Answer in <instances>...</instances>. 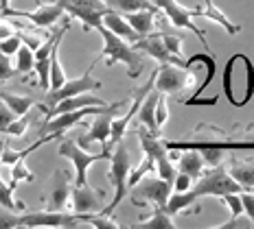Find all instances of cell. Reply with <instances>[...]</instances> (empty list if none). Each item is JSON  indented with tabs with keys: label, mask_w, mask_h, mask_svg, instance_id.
Segmentation results:
<instances>
[{
	"label": "cell",
	"mask_w": 254,
	"mask_h": 229,
	"mask_svg": "<svg viewBox=\"0 0 254 229\" xmlns=\"http://www.w3.org/2000/svg\"><path fill=\"white\" fill-rule=\"evenodd\" d=\"M221 92L235 107H246L254 96V66L246 52H235L221 72Z\"/></svg>",
	"instance_id": "cell-1"
},
{
	"label": "cell",
	"mask_w": 254,
	"mask_h": 229,
	"mask_svg": "<svg viewBox=\"0 0 254 229\" xmlns=\"http://www.w3.org/2000/svg\"><path fill=\"white\" fill-rule=\"evenodd\" d=\"M99 33L103 37V50L99 55V59H105V66H114V63H125L127 66V77L138 79L140 72L145 70V57L140 50H136L129 42H125L123 37L114 35L112 31H108L101 24Z\"/></svg>",
	"instance_id": "cell-2"
},
{
	"label": "cell",
	"mask_w": 254,
	"mask_h": 229,
	"mask_svg": "<svg viewBox=\"0 0 254 229\" xmlns=\"http://www.w3.org/2000/svg\"><path fill=\"white\" fill-rule=\"evenodd\" d=\"M110 170H108V177H110V183L114 185V199L110 201V205L103 207V214H112L116 207L121 205V201L127 196L129 188H127V179H129V173H131V157H129V148L123 140L116 142L114 144V151L110 153Z\"/></svg>",
	"instance_id": "cell-3"
},
{
	"label": "cell",
	"mask_w": 254,
	"mask_h": 229,
	"mask_svg": "<svg viewBox=\"0 0 254 229\" xmlns=\"http://www.w3.org/2000/svg\"><path fill=\"white\" fill-rule=\"evenodd\" d=\"M241 185L219 164V166H210V170H202V175L195 179V185L190 188V192H193L195 199H199V196H221L226 192H241Z\"/></svg>",
	"instance_id": "cell-4"
},
{
	"label": "cell",
	"mask_w": 254,
	"mask_h": 229,
	"mask_svg": "<svg viewBox=\"0 0 254 229\" xmlns=\"http://www.w3.org/2000/svg\"><path fill=\"white\" fill-rule=\"evenodd\" d=\"M131 203L134 205H147L151 203L153 207H165L167 205V199L169 194H171V183L165 181L162 177H158V175L153 173H147L145 177H142L138 183L131 185Z\"/></svg>",
	"instance_id": "cell-5"
},
{
	"label": "cell",
	"mask_w": 254,
	"mask_h": 229,
	"mask_svg": "<svg viewBox=\"0 0 254 229\" xmlns=\"http://www.w3.org/2000/svg\"><path fill=\"white\" fill-rule=\"evenodd\" d=\"M153 4L158 7V11H160L165 18L171 22L176 29H189L190 33H195L199 37V42L204 44V48L210 52V46H208V40H206V33L199 26H195L193 24V18H197V13H199V7H195V9H189V7H184V4H180L178 0H151Z\"/></svg>",
	"instance_id": "cell-6"
},
{
	"label": "cell",
	"mask_w": 254,
	"mask_h": 229,
	"mask_svg": "<svg viewBox=\"0 0 254 229\" xmlns=\"http://www.w3.org/2000/svg\"><path fill=\"white\" fill-rule=\"evenodd\" d=\"M193 72L184 63H160L156 68V81H153V90L162 94H178L184 92L193 85Z\"/></svg>",
	"instance_id": "cell-7"
},
{
	"label": "cell",
	"mask_w": 254,
	"mask_h": 229,
	"mask_svg": "<svg viewBox=\"0 0 254 229\" xmlns=\"http://www.w3.org/2000/svg\"><path fill=\"white\" fill-rule=\"evenodd\" d=\"M97 63V59H94ZM94 63L88 68L83 74H79L75 79H66L64 85H60L57 90H46V96H44V111L51 109L53 105H57L60 100L68 98V96H75V94H81V92H94V90H101V81H97V79L92 77V68Z\"/></svg>",
	"instance_id": "cell-8"
},
{
	"label": "cell",
	"mask_w": 254,
	"mask_h": 229,
	"mask_svg": "<svg viewBox=\"0 0 254 229\" xmlns=\"http://www.w3.org/2000/svg\"><path fill=\"white\" fill-rule=\"evenodd\" d=\"M60 155L66 157L68 162H72V166H75V185L88 183V168L92 166L94 162H101V159L110 157L105 151L97 153V155H94V153H88L86 148H81L75 140H62Z\"/></svg>",
	"instance_id": "cell-9"
},
{
	"label": "cell",
	"mask_w": 254,
	"mask_h": 229,
	"mask_svg": "<svg viewBox=\"0 0 254 229\" xmlns=\"http://www.w3.org/2000/svg\"><path fill=\"white\" fill-rule=\"evenodd\" d=\"M64 7V11L70 13V18H77L83 24V31H97L101 26V18L105 11L103 0H57Z\"/></svg>",
	"instance_id": "cell-10"
},
{
	"label": "cell",
	"mask_w": 254,
	"mask_h": 229,
	"mask_svg": "<svg viewBox=\"0 0 254 229\" xmlns=\"http://www.w3.org/2000/svg\"><path fill=\"white\" fill-rule=\"evenodd\" d=\"M108 109V105H90V107H81V109H72V111H64V114H57L53 118H46L40 127L42 136H55L62 137L68 129H72L75 125H79L86 116H94L99 111Z\"/></svg>",
	"instance_id": "cell-11"
},
{
	"label": "cell",
	"mask_w": 254,
	"mask_h": 229,
	"mask_svg": "<svg viewBox=\"0 0 254 229\" xmlns=\"http://www.w3.org/2000/svg\"><path fill=\"white\" fill-rule=\"evenodd\" d=\"M119 107H123V103H112V105H108V109H103V111H99V114H94V120L90 122V129L83 133L81 137L77 140V144L81 146V148H86L90 146L92 142H101L103 144V151L108 153H112L108 148V140H110V125H112V118H114V114H116V109Z\"/></svg>",
	"instance_id": "cell-12"
},
{
	"label": "cell",
	"mask_w": 254,
	"mask_h": 229,
	"mask_svg": "<svg viewBox=\"0 0 254 229\" xmlns=\"http://www.w3.org/2000/svg\"><path fill=\"white\" fill-rule=\"evenodd\" d=\"M79 214H66L64 210H42L18 216V227H77Z\"/></svg>",
	"instance_id": "cell-13"
},
{
	"label": "cell",
	"mask_w": 254,
	"mask_h": 229,
	"mask_svg": "<svg viewBox=\"0 0 254 229\" xmlns=\"http://www.w3.org/2000/svg\"><path fill=\"white\" fill-rule=\"evenodd\" d=\"M64 13L66 11H64V7L60 2H51V4H40L35 11H22V9H11L9 7V9H4V11L0 13V18H24V20H29V22H33L35 26L46 29V26L55 24Z\"/></svg>",
	"instance_id": "cell-14"
},
{
	"label": "cell",
	"mask_w": 254,
	"mask_h": 229,
	"mask_svg": "<svg viewBox=\"0 0 254 229\" xmlns=\"http://www.w3.org/2000/svg\"><path fill=\"white\" fill-rule=\"evenodd\" d=\"M103 190H94L92 185L83 183L70 188V201H72V212L75 214H92V212H101L103 210Z\"/></svg>",
	"instance_id": "cell-15"
},
{
	"label": "cell",
	"mask_w": 254,
	"mask_h": 229,
	"mask_svg": "<svg viewBox=\"0 0 254 229\" xmlns=\"http://www.w3.org/2000/svg\"><path fill=\"white\" fill-rule=\"evenodd\" d=\"M136 50H140L142 55H147V57H151V59H156L158 63H182V61H178L176 57L171 55L167 48H165V42H162V33H149V35H142L140 40H136L134 44Z\"/></svg>",
	"instance_id": "cell-16"
},
{
	"label": "cell",
	"mask_w": 254,
	"mask_h": 229,
	"mask_svg": "<svg viewBox=\"0 0 254 229\" xmlns=\"http://www.w3.org/2000/svg\"><path fill=\"white\" fill-rule=\"evenodd\" d=\"M70 179H68L66 170H55L51 181V192H49V210H64L70 199Z\"/></svg>",
	"instance_id": "cell-17"
},
{
	"label": "cell",
	"mask_w": 254,
	"mask_h": 229,
	"mask_svg": "<svg viewBox=\"0 0 254 229\" xmlns=\"http://www.w3.org/2000/svg\"><path fill=\"white\" fill-rule=\"evenodd\" d=\"M90 105H108L103 98L94 96L92 92H81V94H75V96H68L60 100L57 105H53L51 109H46V118H53L57 114H64V111H72V109H81V107H90Z\"/></svg>",
	"instance_id": "cell-18"
},
{
	"label": "cell",
	"mask_w": 254,
	"mask_h": 229,
	"mask_svg": "<svg viewBox=\"0 0 254 229\" xmlns=\"http://www.w3.org/2000/svg\"><path fill=\"white\" fill-rule=\"evenodd\" d=\"M101 24L108 31H112L114 35H119V37H123L125 42H129V44H134L136 40H140V35L131 29V24L127 22V20L123 18V13H119V11H112V9L105 11L103 18H101Z\"/></svg>",
	"instance_id": "cell-19"
},
{
	"label": "cell",
	"mask_w": 254,
	"mask_h": 229,
	"mask_svg": "<svg viewBox=\"0 0 254 229\" xmlns=\"http://www.w3.org/2000/svg\"><path fill=\"white\" fill-rule=\"evenodd\" d=\"M156 13H158V7H151V9H138V11H127L123 13V18L142 37L156 31Z\"/></svg>",
	"instance_id": "cell-20"
},
{
	"label": "cell",
	"mask_w": 254,
	"mask_h": 229,
	"mask_svg": "<svg viewBox=\"0 0 254 229\" xmlns=\"http://www.w3.org/2000/svg\"><path fill=\"white\" fill-rule=\"evenodd\" d=\"M158 96H160V92L158 90H149V94H147L145 98H142V103H140V107L138 111H136V118H138V125L142 127H147L151 133H160V129H158V125H156V103H158Z\"/></svg>",
	"instance_id": "cell-21"
},
{
	"label": "cell",
	"mask_w": 254,
	"mask_h": 229,
	"mask_svg": "<svg viewBox=\"0 0 254 229\" xmlns=\"http://www.w3.org/2000/svg\"><path fill=\"white\" fill-rule=\"evenodd\" d=\"M176 168L180 170V173L189 175L190 179H197L199 175H202V170H204V159H202V155H199L197 148L187 146L182 153H180Z\"/></svg>",
	"instance_id": "cell-22"
},
{
	"label": "cell",
	"mask_w": 254,
	"mask_h": 229,
	"mask_svg": "<svg viewBox=\"0 0 254 229\" xmlns=\"http://www.w3.org/2000/svg\"><path fill=\"white\" fill-rule=\"evenodd\" d=\"M197 18L213 20V22H217L219 26H224V29H226V33H228V35H237V33H241V26H239V24H235V22H230V20H228V15H226L224 11H221V9H219V7H217V4L213 2V0H204V9L199 7Z\"/></svg>",
	"instance_id": "cell-23"
},
{
	"label": "cell",
	"mask_w": 254,
	"mask_h": 229,
	"mask_svg": "<svg viewBox=\"0 0 254 229\" xmlns=\"http://www.w3.org/2000/svg\"><path fill=\"white\" fill-rule=\"evenodd\" d=\"M195 196L190 190H187V192H173L171 190V194H169V199H167V205L162 207V210L167 212V214H171V216H176L180 214V212H190L193 210V205H195Z\"/></svg>",
	"instance_id": "cell-24"
},
{
	"label": "cell",
	"mask_w": 254,
	"mask_h": 229,
	"mask_svg": "<svg viewBox=\"0 0 254 229\" xmlns=\"http://www.w3.org/2000/svg\"><path fill=\"white\" fill-rule=\"evenodd\" d=\"M0 100H2V103L7 105V107L11 109L15 116H24V114H29V109L33 107V105H38L33 96H22V94L4 92V90H0Z\"/></svg>",
	"instance_id": "cell-25"
},
{
	"label": "cell",
	"mask_w": 254,
	"mask_h": 229,
	"mask_svg": "<svg viewBox=\"0 0 254 229\" xmlns=\"http://www.w3.org/2000/svg\"><path fill=\"white\" fill-rule=\"evenodd\" d=\"M134 229H176V221H173V216L167 214L162 207H156L151 218L136 223Z\"/></svg>",
	"instance_id": "cell-26"
},
{
	"label": "cell",
	"mask_w": 254,
	"mask_h": 229,
	"mask_svg": "<svg viewBox=\"0 0 254 229\" xmlns=\"http://www.w3.org/2000/svg\"><path fill=\"white\" fill-rule=\"evenodd\" d=\"M105 7L112 9L119 13H127V11H138V9H151L156 4L151 0H103Z\"/></svg>",
	"instance_id": "cell-27"
},
{
	"label": "cell",
	"mask_w": 254,
	"mask_h": 229,
	"mask_svg": "<svg viewBox=\"0 0 254 229\" xmlns=\"http://www.w3.org/2000/svg\"><path fill=\"white\" fill-rule=\"evenodd\" d=\"M230 177L243 190H254V164H237L230 168Z\"/></svg>",
	"instance_id": "cell-28"
},
{
	"label": "cell",
	"mask_w": 254,
	"mask_h": 229,
	"mask_svg": "<svg viewBox=\"0 0 254 229\" xmlns=\"http://www.w3.org/2000/svg\"><path fill=\"white\" fill-rule=\"evenodd\" d=\"M15 72L18 74H29V72H33V68H35V57H33V50L29 48L26 44H20V48L18 52H15Z\"/></svg>",
	"instance_id": "cell-29"
},
{
	"label": "cell",
	"mask_w": 254,
	"mask_h": 229,
	"mask_svg": "<svg viewBox=\"0 0 254 229\" xmlns=\"http://www.w3.org/2000/svg\"><path fill=\"white\" fill-rule=\"evenodd\" d=\"M0 168H2V159H0ZM0 205L7 207V210H11V212H22L24 210L22 201L13 199V188L9 183H4L2 175H0Z\"/></svg>",
	"instance_id": "cell-30"
},
{
	"label": "cell",
	"mask_w": 254,
	"mask_h": 229,
	"mask_svg": "<svg viewBox=\"0 0 254 229\" xmlns=\"http://www.w3.org/2000/svg\"><path fill=\"white\" fill-rule=\"evenodd\" d=\"M79 221L86 223L90 227H97V229H121V225L112 218V214H103V212H99V214H79Z\"/></svg>",
	"instance_id": "cell-31"
},
{
	"label": "cell",
	"mask_w": 254,
	"mask_h": 229,
	"mask_svg": "<svg viewBox=\"0 0 254 229\" xmlns=\"http://www.w3.org/2000/svg\"><path fill=\"white\" fill-rule=\"evenodd\" d=\"M33 179H35V175L26 168L24 159H18V162L11 164V183H9V185H11L13 190L18 188L20 181H33Z\"/></svg>",
	"instance_id": "cell-32"
},
{
	"label": "cell",
	"mask_w": 254,
	"mask_h": 229,
	"mask_svg": "<svg viewBox=\"0 0 254 229\" xmlns=\"http://www.w3.org/2000/svg\"><path fill=\"white\" fill-rule=\"evenodd\" d=\"M199 155H202L204 164H208V166H219L224 162L226 148L224 146H202L199 148Z\"/></svg>",
	"instance_id": "cell-33"
},
{
	"label": "cell",
	"mask_w": 254,
	"mask_h": 229,
	"mask_svg": "<svg viewBox=\"0 0 254 229\" xmlns=\"http://www.w3.org/2000/svg\"><path fill=\"white\" fill-rule=\"evenodd\" d=\"M182 40L184 37H178V35H169V33H162V42H165V48L171 52L173 57H176L178 61L184 63V52H182Z\"/></svg>",
	"instance_id": "cell-34"
},
{
	"label": "cell",
	"mask_w": 254,
	"mask_h": 229,
	"mask_svg": "<svg viewBox=\"0 0 254 229\" xmlns=\"http://www.w3.org/2000/svg\"><path fill=\"white\" fill-rule=\"evenodd\" d=\"M20 44H22V40H20V31H15L11 37H4V40H0V52H4L7 57H13L15 52H18Z\"/></svg>",
	"instance_id": "cell-35"
},
{
	"label": "cell",
	"mask_w": 254,
	"mask_h": 229,
	"mask_svg": "<svg viewBox=\"0 0 254 229\" xmlns=\"http://www.w3.org/2000/svg\"><path fill=\"white\" fill-rule=\"evenodd\" d=\"M29 116H18V118H15L11 125L7 127V129H4V133H7V136H13V137H20V136H24L26 133V127H29Z\"/></svg>",
	"instance_id": "cell-36"
},
{
	"label": "cell",
	"mask_w": 254,
	"mask_h": 229,
	"mask_svg": "<svg viewBox=\"0 0 254 229\" xmlns=\"http://www.w3.org/2000/svg\"><path fill=\"white\" fill-rule=\"evenodd\" d=\"M169 120V105H167V94L160 92L158 96V103H156V125L158 129H162V125Z\"/></svg>",
	"instance_id": "cell-37"
},
{
	"label": "cell",
	"mask_w": 254,
	"mask_h": 229,
	"mask_svg": "<svg viewBox=\"0 0 254 229\" xmlns=\"http://www.w3.org/2000/svg\"><path fill=\"white\" fill-rule=\"evenodd\" d=\"M217 100H219V94H215V96H202V94H197V96H190V98H184L182 103L187 105V107H213L217 105Z\"/></svg>",
	"instance_id": "cell-38"
},
{
	"label": "cell",
	"mask_w": 254,
	"mask_h": 229,
	"mask_svg": "<svg viewBox=\"0 0 254 229\" xmlns=\"http://www.w3.org/2000/svg\"><path fill=\"white\" fill-rule=\"evenodd\" d=\"M15 74L18 72H15V68L11 66V57H7L4 52H0V83L13 79Z\"/></svg>",
	"instance_id": "cell-39"
},
{
	"label": "cell",
	"mask_w": 254,
	"mask_h": 229,
	"mask_svg": "<svg viewBox=\"0 0 254 229\" xmlns=\"http://www.w3.org/2000/svg\"><path fill=\"white\" fill-rule=\"evenodd\" d=\"M241 203H243V214H246V218H250V223L254 225V194L250 190H241Z\"/></svg>",
	"instance_id": "cell-40"
},
{
	"label": "cell",
	"mask_w": 254,
	"mask_h": 229,
	"mask_svg": "<svg viewBox=\"0 0 254 229\" xmlns=\"http://www.w3.org/2000/svg\"><path fill=\"white\" fill-rule=\"evenodd\" d=\"M9 227H18V214H13L11 210L0 205V229H9Z\"/></svg>",
	"instance_id": "cell-41"
},
{
	"label": "cell",
	"mask_w": 254,
	"mask_h": 229,
	"mask_svg": "<svg viewBox=\"0 0 254 229\" xmlns=\"http://www.w3.org/2000/svg\"><path fill=\"white\" fill-rule=\"evenodd\" d=\"M15 118H18V116H15L13 111L9 109L7 105L2 103V100H0V133H4V129H7V127L11 125Z\"/></svg>",
	"instance_id": "cell-42"
},
{
	"label": "cell",
	"mask_w": 254,
	"mask_h": 229,
	"mask_svg": "<svg viewBox=\"0 0 254 229\" xmlns=\"http://www.w3.org/2000/svg\"><path fill=\"white\" fill-rule=\"evenodd\" d=\"M190 179L189 175H184V173H180L178 170V175H176V179H173V183H171V188H173V192H187V190H190Z\"/></svg>",
	"instance_id": "cell-43"
},
{
	"label": "cell",
	"mask_w": 254,
	"mask_h": 229,
	"mask_svg": "<svg viewBox=\"0 0 254 229\" xmlns=\"http://www.w3.org/2000/svg\"><path fill=\"white\" fill-rule=\"evenodd\" d=\"M15 26H13V22L9 18H0V40H4V37H11L13 33H15Z\"/></svg>",
	"instance_id": "cell-44"
},
{
	"label": "cell",
	"mask_w": 254,
	"mask_h": 229,
	"mask_svg": "<svg viewBox=\"0 0 254 229\" xmlns=\"http://www.w3.org/2000/svg\"><path fill=\"white\" fill-rule=\"evenodd\" d=\"M20 40H22V44H26L31 50H35L38 46L42 44L40 37H33V35H26V33H20Z\"/></svg>",
	"instance_id": "cell-45"
},
{
	"label": "cell",
	"mask_w": 254,
	"mask_h": 229,
	"mask_svg": "<svg viewBox=\"0 0 254 229\" xmlns=\"http://www.w3.org/2000/svg\"><path fill=\"white\" fill-rule=\"evenodd\" d=\"M9 2H11V0H0V13H2L4 9H9Z\"/></svg>",
	"instance_id": "cell-46"
}]
</instances>
